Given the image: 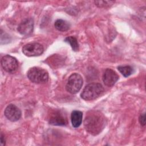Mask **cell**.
I'll return each mask as SVG.
<instances>
[{"label":"cell","instance_id":"12","mask_svg":"<svg viewBox=\"0 0 146 146\" xmlns=\"http://www.w3.org/2000/svg\"><path fill=\"white\" fill-rule=\"evenodd\" d=\"M54 26L60 31H66L70 29V24L66 20L58 19L55 22Z\"/></svg>","mask_w":146,"mask_h":146},{"label":"cell","instance_id":"5","mask_svg":"<svg viewBox=\"0 0 146 146\" xmlns=\"http://www.w3.org/2000/svg\"><path fill=\"white\" fill-rule=\"evenodd\" d=\"M1 63L3 69L9 72L14 73L18 68V62L17 59L10 55H5L1 60Z\"/></svg>","mask_w":146,"mask_h":146},{"label":"cell","instance_id":"6","mask_svg":"<svg viewBox=\"0 0 146 146\" xmlns=\"http://www.w3.org/2000/svg\"><path fill=\"white\" fill-rule=\"evenodd\" d=\"M43 47L38 43H30L23 46L22 52L27 56H36L43 54Z\"/></svg>","mask_w":146,"mask_h":146},{"label":"cell","instance_id":"13","mask_svg":"<svg viewBox=\"0 0 146 146\" xmlns=\"http://www.w3.org/2000/svg\"><path fill=\"white\" fill-rule=\"evenodd\" d=\"M64 42L68 43L71 46L73 51H78L79 50V44H78V40L75 37L72 36H67L65 38Z\"/></svg>","mask_w":146,"mask_h":146},{"label":"cell","instance_id":"16","mask_svg":"<svg viewBox=\"0 0 146 146\" xmlns=\"http://www.w3.org/2000/svg\"><path fill=\"white\" fill-rule=\"evenodd\" d=\"M139 122L142 126H144L145 124V113L141 114L139 117Z\"/></svg>","mask_w":146,"mask_h":146},{"label":"cell","instance_id":"2","mask_svg":"<svg viewBox=\"0 0 146 146\" xmlns=\"http://www.w3.org/2000/svg\"><path fill=\"white\" fill-rule=\"evenodd\" d=\"M104 91L101 84L98 83H89L83 90L80 96L85 100H92L100 96Z\"/></svg>","mask_w":146,"mask_h":146},{"label":"cell","instance_id":"11","mask_svg":"<svg viewBox=\"0 0 146 146\" xmlns=\"http://www.w3.org/2000/svg\"><path fill=\"white\" fill-rule=\"evenodd\" d=\"M83 113L80 111H73L71 115L72 125L75 128L79 127L82 122Z\"/></svg>","mask_w":146,"mask_h":146},{"label":"cell","instance_id":"7","mask_svg":"<svg viewBox=\"0 0 146 146\" xmlns=\"http://www.w3.org/2000/svg\"><path fill=\"white\" fill-rule=\"evenodd\" d=\"M5 116L11 121H16L21 117V111L15 105L10 104L8 105L4 111Z\"/></svg>","mask_w":146,"mask_h":146},{"label":"cell","instance_id":"4","mask_svg":"<svg viewBox=\"0 0 146 146\" xmlns=\"http://www.w3.org/2000/svg\"><path fill=\"white\" fill-rule=\"evenodd\" d=\"M83 85V78L78 73L72 74L68 78L66 86V90L71 94L78 93Z\"/></svg>","mask_w":146,"mask_h":146},{"label":"cell","instance_id":"9","mask_svg":"<svg viewBox=\"0 0 146 146\" xmlns=\"http://www.w3.org/2000/svg\"><path fill=\"white\" fill-rule=\"evenodd\" d=\"M117 73L110 68H107L103 75V81L104 84L108 87L113 86L119 79Z\"/></svg>","mask_w":146,"mask_h":146},{"label":"cell","instance_id":"3","mask_svg":"<svg viewBox=\"0 0 146 146\" xmlns=\"http://www.w3.org/2000/svg\"><path fill=\"white\" fill-rule=\"evenodd\" d=\"M27 76L31 82L36 84L45 83L48 80V72L38 67L30 68L27 72Z\"/></svg>","mask_w":146,"mask_h":146},{"label":"cell","instance_id":"1","mask_svg":"<svg viewBox=\"0 0 146 146\" xmlns=\"http://www.w3.org/2000/svg\"><path fill=\"white\" fill-rule=\"evenodd\" d=\"M84 127L90 133L96 135L99 133L105 125V119L99 111H92L86 116L84 121Z\"/></svg>","mask_w":146,"mask_h":146},{"label":"cell","instance_id":"10","mask_svg":"<svg viewBox=\"0 0 146 146\" xmlns=\"http://www.w3.org/2000/svg\"><path fill=\"white\" fill-rule=\"evenodd\" d=\"M49 123L54 125H65L67 124V121L63 114L56 112L51 116L49 119Z\"/></svg>","mask_w":146,"mask_h":146},{"label":"cell","instance_id":"15","mask_svg":"<svg viewBox=\"0 0 146 146\" xmlns=\"http://www.w3.org/2000/svg\"><path fill=\"white\" fill-rule=\"evenodd\" d=\"M95 4L99 7H108L114 3L113 1H96L94 2Z\"/></svg>","mask_w":146,"mask_h":146},{"label":"cell","instance_id":"14","mask_svg":"<svg viewBox=\"0 0 146 146\" xmlns=\"http://www.w3.org/2000/svg\"><path fill=\"white\" fill-rule=\"evenodd\" d=\"M117 69L124 77L129 76L133 72V69L130 66H120L117 67Z\"/></svg>","mask_w":146,"mask_h":146},{"label":"cell","instance_id":"8","mask_svg":"<svg viewBox=\"0 0 146 146\" xmlns=\"http://www.w3.org/2000/svg\"><path fill=\"white\" fill-rule=\"evenodd\" d=\"M34 21L31 18L23 19L18 25L17 30L22 35H29L33 31Z\"/></svg>","mask_w":146,"mask_h":146},{"label":"cell","instance_id":"17","mask_svg":"<svg viewBox=\"0 0 146 146\" xmlns=\"http://www.w3.org/2000/svg\"><path fill=\"white\" fill-rule=\"evenodd\" d=\"M1 145L2 146H3L4 145H5V140L3 135L2 133L1 135Z\"/></svg>","mask_w":146,"mask_h":146}]
</instances>
